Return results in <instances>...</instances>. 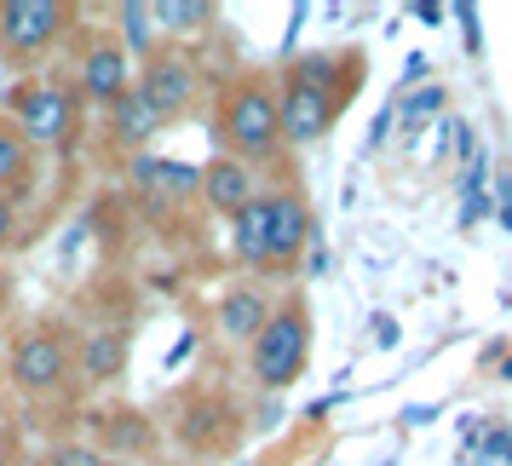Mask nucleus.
<instances>
[{
  "mask_svg": "<svg viewBox=\"0 0 512 466\" xmlns=\"http://www.w3.org/2000/svg\"><path fill=\"white\" fill-rule=\"evenodd\" d=\"M305 351H311V323H305L300 311H271L265 328L254 334V374L259 386H294L305 374Z\"/></svg>",
  "mask_w": 512,
  "mask_h": 466,
  "instance_id": "obj_1",
  "label": "nucleus"
},
{
  "mask_svg": "<svg viewBox=\"0 0 512 466\" xmlns=\"http://www.w3.org/2000/svg\"><path fill=\"white\" fill-rule=\"evenodd\" d=\"M12 121H18L12 133H18L24 144H70L81 110H75L70 87L47 81V87H24V93L12 98Z\"/></svg>",
  "mask_w": 512,
  "mask_h": 466,
  "instance_id": "obj_2",
  "label": "nucleus"
},
{
  "mask_svg": "<svg viewBox=\"0 0 512 466\" xmlns=\"http://www.w3.org/2000/svg\"><path fill=\"white\" fill-rule=\"evenodd\" d=\"M334 110H340V98L328 93L323 81L294 75L288 98L277 104V133H288V144H317L328 133V121H334Z\"/></svg>",
  "mask_w": 512,
  "mask_h": 466,
  "instance_id": "obj_3",
  "label": "nucleus"
},
{
  "mask_svg": "<svg viewBox=\"0 0 512 466\" xmlns=\"http://www.w3.org/2000/svg\"><path fill=\"white\" fill-rule=\"evenodd\" d=\"M58 29H64V6H52V0H12V6H0V47L12 58L47 52L58 41Z\"/></svg>",
  "mask_w": 512,
  "mask_h": 466,
  "instance_id": "obj_4",
  "label": "nucleus"
},
{
  "mask_svg": "<svg viewBox=\"0 0 512 466\" xmlns=\"http://www.w3.org/2000/svg\"><path fill=\"white\" fill-rule=\"evenodd\" d=\"M225 133L242 156H271L277 150V98L265 93V87H242L231 98V110H225Z\"/></svg>",
  "mask_w": 512,
  "mask_h": 466,
  "instance_id": "obj_5",
  "label": "nucleus"
},
{
  "mask_svg": "<svg viewBox=\"0 0 512 466\" xmlns=\"http://www.w3.org/2000/svg\"><path fill=\"white\" fill-rule=\"evenodd\" d=\"M311 236V213L294 190H277L265 196V265H294Z\"/></svg>",
  "mask_w": 512,
  "mask_h": 466,
  "instance_id": "obj_6",
  "label": "nucleus"
},
{
  "mask_svg": "<svg viewBox=\"0 0 512 466\" xmlns=\"http://www.w3.org/2000/svg\"><path fill=\"white\" fill-rule=\"evenodd\" d=\"M64 374H70V346L58 334H29V340H18V351H12V380L24 392H52Z\"/></svg>",
  "mask_w": 512,
  "mask_h": 466,
  "instance_id": "obj_7",
  "label": "nucleus"
},
{
  "mask_svg": "<svg viewBox=\"0 0 512 466\" xmlns=\"http://www.w3.org/2000/svg\"><path fill=\"white\" fill-rule=\"evenodd\" d=\"M133 93L156 110V116H167V110H185L190 93H196V70H190L185 58H150V70H144V81L133 87Z\"/></svg>",
  "mask_w": 512,
  "mask_h": 466,
  "instance_id": "obj_8",
  "label": "nucleus"
},
{
  "mask_svg": "<svg viewBox=\"0 0 512 466\" xmlns=\"http://www.w3.org/2000/svg\"><path fill=\"white\" fill-rule=\"evenodd\" d=\"M202 196H208L219 213H242L248 202H254V179H248V167L242 162H213L208 173H202Z\"/></svg>",
  "mask_w": 512,
  "mask_h": 466,
  "instance_id": "obj_9",
  "label": "nucleus"
},
{
  "mask_svg": "<svg viewBox=\"0 0 512 466\" xmlns=\"http://www.w3.org/2000/svg\"><path fill=\"white\" fill-rule=\"evenodd\" d=\"M81 87L93 98H110L116 104L133 81H127V58H121V47H93L87 52V64H81Z\"/></svg>",
  "mask_w": 512,
  "mask_h": 466,
  "instance_id": "obj_10",
  "label": "nucleus"
},
{
  "mask_svg": "<svg viewBox=\"0 0 512 466\" xmlns=\"http://www.w3.org/2000/svg\"><path fill=\"white\" fill-rule=\"evenodd\" d=\"M133 173H139V185L167 190V196H190V190L202 185V173H196V167H185V162H156V156H139V162H133Z\"/></svg>",
  "mask_w": 512,
  "mask_h": 466,
  "instance_id": "obj_11",
  "label": "nucleus"
},
{
  "mask_svg": "<svg viewBox=\"0 0 512 466\" xmlns=\"http://www.w3.org/2000/svg\"><path fill=\"white\" fill-rule=\"evenodd\" d=\"M156 127H162V116H156V110H150V104L127 87V93L116 98V139L121 144H144Z\"/></svg>",
  "mask_w": 512,
  "mask_h": 466,
  "instance_id": "obj_12",
  "label": "nucleus"
},
{
  "mask_svg": "<svg viewBox=\"0 0 512 466\" xmlns=\"http://www.w3.org/2000/svg\"><path fill=\"white\" fill-rule=\"evenodd\" d=\"M265 317H271V311H265L259 294H231V300L219 305V323H225L231 340H254L259 328H265Z\"/></svg>",
  "mask_w": 512,
  "mask_h": 466,
  "instance_id": "obj_13",
  "label": "nucleus"
},
{
  "mask_svg": "<svg viewBox=\"0 0 512 466\" xmlns=\"http://www.w3.org/2000/svg\"><path fill=\"white\" fill-rule=\"evenodd\" d=\"M236 259L242 265H265V196H254L236 213Z\"/></svg>",
  "mask_w": 512,
  "mask_h": 466,
  "instance_id": "obj_14",
  "label": "nucleus"
},
{
  "mask_svg": "<svg viewBox=\"0 0 512 466\" xmlns=\"http://www.w3.org/2000/svg\"><path fill=\"white\" fill-rule=\"evenodd\" d=\"M121 363H127V340H121V334H93V340H87V374H93V380L121 374Z\"/></svg>",
  "mask_w": 512,
  "mask_h": 466,
  "instance_id": "obj_15",
  "label": "nucleus"
},
{
  "mask_svg": "<svg viewBox=\"0 0 512 466\" xmlns=\"http://www.w3.org/2000/svg\"><path fill=\"white\" fill-rule=\"evenodd\" d=\"M104 438L116 443V449H127V455H139V449H150V443H156V432H150L144 420L121 415V420H110V426H104Z\"/></svg>",
  "mask_w": 512,
  "mask_h": 466,
  "instance_id": "obj_16",
  "label": "nucleus"
},
{
  "mask_svg": "<svg viewBox=\"0 0 512 466\" xmlns=\"http://www.w3.org/2000/svg\"><path fill=\"white\" fill-rule=\"evenodd\" d=\"M208 12H213V6H202V0H162L150 18L167 24V29H190V24H208Z\"/></svg>",
  "mask_w": 512,
  "mask_h": 466,
  "instance_id": "obj_17",
  "label": "nucleus"
},
{
  "mask_svg": "<svg viewBox=\"0 0 512 466\" xmlns=\"http://www.w3.org/2000/svg\"><path fill=\"white\" fill-rule=\"evenodd\" d=\"M29 167V144L12 133V127H0V185H12V179H24Z\"/></svg>",
  "mask_w": 512,
  "mask_h": 466,
  "instance_id": "obj_18",
  "label": "nucleus"
},
{
  "mask_svg": "<svg viewBox=\"0 0 512 466\" xmlns=\"http://www.w3.org/2000/svg\"><path fill=\"white\" fill-rule=\"evenodd\" d=\"M121 24H127V47H139L150 52V41H156V18H150V6H121Z\"/></svg>",
  "mask_w": 512,
  "mask_h": 466,
  "instance_id": "obj_19",
  "label": "nucleus"
},
{
  "mask_svg": "<svg viewBox=\"0 0 512 466\" xmlns=\"http://www.w3.org/2000/svg\"><path fill=\"white\" fill-rule=\"evenodd\" d=\"M47 466H110V461H104L98 449H87V443H70V449H58Z\"/></svg>",
  "mask_w": 512,
  "mask_h": 466,
  "instance_id": "obj_20",
  "label": "nucleus"
},
{
  "mask_svg": "<svg viewBox=\"0 0 512 466\" xmlns=\"http://www.w3.org/2000/svg\"><path fill=\"white\" fill-rule=\"evenodd\" d=\"M12 225H18V213H12V202H0V248L12 242Z\"/></svg>",
  "mask_w": 512,
  "mask_h": 466,
  "instance_id": "obj_21",
  "label": "nucleus"
},
{
  "mask_svg": "<svg viewBox=\"0 0 512 466\" xmlns=\"http://www.w3.org/2000/svg\"><path fill=\"white\" fill-rule=\"evenodd\" d=\"M501 219L512 225V179H501Z\"/></svg>",
  "mask_w": 512,
  "mask_h": 466,
  "instance_id": "obj_22",
  "label": "nucleus"
}]
</instances>
